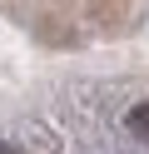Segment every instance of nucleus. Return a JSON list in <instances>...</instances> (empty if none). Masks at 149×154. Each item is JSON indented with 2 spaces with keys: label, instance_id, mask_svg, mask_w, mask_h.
I'll return each mask as SVG.
<instances>
[{
  "label": "nucleus",
  "instance_id": "nucleus-1",
  "mask_svg": "<svg viewBox=\"0 0 149 154\" xmlns=\"http://www.w3.org/2000/svg\"><path fill=\"white\" fill-rule=\"evenodd\" d=\"M129 129H134L139 139L149 144V100H144V104H134V114H129Z\"/></svg>",
  "mask_w": 149,
  "mask_h": 154
},
{
  "label": "nucleus",
  "instance_id": "nucleus-2",
  "mask_svg": "<svg viewBox=\"0 0 149 154\" xmlns=\"http://www.w3.org/2000/svg\"><path fill=\"white\" fill-rule=\"evenodd\" d=\"M0 154H20V149H15V144H0Z\"/></svg>",
  "mask_w": 149,
  "mask_h": 154
}]
</instances>
